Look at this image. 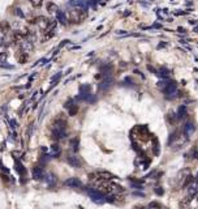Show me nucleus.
Returning a JSON list of instances; mask_svg holds the SVG:
<instances>
[{
  "label": "nucleus",
  "mask_w": 198,
  "mask_h": 209,
  "mask_svg": "<svg viewBox=\"0 0 198 209\" xmlns=\"http://www.w3.org/2000/svg\"><path fill=\"white\" fill-rule=\"evenodd\" d=\"M97 190L102 192L103 195H113L117 194V192H121V187H117L116 184L107 182V180H98Z\"/></svg>",
  "instance_id": "f257e3e1"
},
{
  "label": "nucleus",
  "mask_w": 198,
  "mask_h": 209,
  "mask_svg": "<svg viewBox=\"0 0 198 209\" xmlns=\"http://www.w3.org/2000/svg\"><path fill=\"white\" fill-rule=\"evenodd\" d=\"M87 17V12L84 9H78V8H74L72 9L69 12L68 14V18L70 23H73V24H77V23H82L85 18Z\"/></svg>",
  "instance_id": "f03ea898"
},
{
  "label": "nucleus",
  "mask_w": 198,
  "mask_h": 209,
  "mask_svg": "<svg viewBox=\"0 0 198 209\" xmlns=\"http://www.w3.org/2000/svg\"><path fill=\"white\" fill-rule=\"evenodd\" d=\"M87 194L91 197L94 201H98V203H103L106 200V195H103L102 192H99L98 190L95 188H87Z\"/></svg>",
  "instance_id": "7ed1b4c3"
},
{
  "label": "nucleus",
  "mask_w": 198,
  "mask_h": 209,
  "mask_svg": "<svg viewBox=\"0 0 198 209\" xmlns=\"http://www.w3.org/2000/svg\"><path fill=\"white\" fill-rule=\"evenodd\" d=\"M164 93H166V96L168 98H173L176 97V94H177V88H176V84L175 82H167L166 86H164Z\"/></svg>",
  "instance_id": "20e7f679"
},
{
  "label": "nucleus",
  "mask_w": 198,
  "mask_h": 209,
  "mask_svg": "<svg viewBox=\"0 0 198 209\" xmlns=\"http://www.w3.org/2000/svg\"><path fill=\"white\" fill-rule=\"evenodd\" d=\"M20 47H21V51L25 54H30L34 50V45H33V42H30L29 39H24L20 43Z\"/></svg>",
  "instance_id": "39448f33"
},
{
  "label": "nucleus",
  "mask_w": 198,
  "mask_h": 209,
  "mask_svg": "<svg viewBox=\"0 0 198 209\" xmlns=\"http://www.w3.org/2000/svg\"><path fill=\"white\" fill-rule=\"evenodd\" d=\"M95 175H97L98 180H107V182H111V180L116 178L113 174L108 173V171H98V173H95Z\"/></svg>",
  "instance_id": "423d86ee"
},
{
  "label": "nucleus",
  "mask_w": 198,
  "mask_h": 209,
  "mask_svg": "<svg viewBox=\"0 0 198 209\" xmlns=\"http://www.w3.org/2000/svg\"><path fill=\"white\" fill-rule=\"evenodd\" d=\"M198 194V175H197V178L189 184L188 187V195H189V199L190 197H193Z\"/></svg>",
  "instance_id": "0eeeda50"
},
{
  "label": "nucleus",
  "mask_w": 198,
  "mask_h": 209,
  "mask_svg": "<svg viewBox=\"0 0 198 209\" xmlns=\"http://www.w3.org/2000/svg\"><path fill=\"white\" fill-rule=\"evenodd\" d=\"M194 131H196V125L192 122L185 124V127H184V135H185V137H188V139H189V137L194 133Z\"/></svg>",
  "instance_id": "6e6552de"
},
{
  "label": "nucleus",
  "mask_w": 198,
  "mask_h": 209,
  "mask_svg": "<svg viewBox=\"0 0 198 209\" xmlns=\"http://www.w3.org/2000/svg\"><path fill=\"white\" fill-rule=\"evenodd\" d=\"M67 162L72 167H81V162H80V159L78 157H74V156H68L67 157Z\"/></svg>",
  "instance_id": "1a4fd4ad"
},
{
  "label": "nucleus",
  "mask_w": 198,
  "mask_h": 209,
  "mask_svg": "<svg viewBox=\"0 0 198 209\" xmlns=\"http://www.w3.org/2000/svg\"><path fill=\"white\" fill-rule=\"evenodd\" d=\"M65 186L68 187H74V188H78V187H82V183L78 178H70L65 182Z\"/></svg>",
  "instance_id": "9d476101"
},
{
  "label": "nucleus",
  "mask_w": 198,
  "mask_h": 209,
  "mask_svg": "<svg viewBox=\"0 0 198 209\" xmlns=\"http://www.w3.org/2000/svg\"><path fill=\"white\" fill-rule=\"evenodd\" d=\"M43 177H45V171L41 166H35L33 169V178L34 179H42Z\"/></svg>",
  "instance_id": "9b49d317"
},
{
  "label": "nucleus",
  "mask_w": 198,
  "mask_h": 209,
  "mask_svg": "<svg viewBox=\"0 0 198 209\" xmlns=\"http://www.w3.org/2000/svg\"><path fill=\"white\" fill-rule=\"evenodd\" d=\"M56 21H59L61 25H67V21H68V17L65 16L64 12H61V10H59L57 9V12H56Z\"/></svg>",
  "instance_id": "f8f14e48"
},
{
  "label": "nucleus",
  "mask_w": 198,
  "mask_h": 209,
  "mask_svg": "<svg viewBox=\"0 0 198 209\" xmlns=\"http://www.w3.org/2000/svg\"><path fill=\"white\" fill-rule=\"evenodd\" d=\"M10 30V26L8 23H5V21H0V35L4 37L7 33Z\"/></svg>",
  "instance_id": "ddd939ff"
},
{
  "label": "nucleus",
  "mask_w": 198,
  "mask_h": 209,
  "mask_svg": "<svg viewBox=\"0 0 198 209\" xmlns=\"http://www.w3.org/2000/svg\"><path fill=\"white\" fill-rule=\"evenodd\" d=\"M112 85V79H109V77H107V79H104L101 84H99V89L101 90H106V89H108L109 86Z\"/></svg>",
  "instance_id": "4468645a"
},
{
  "label": "nucleus",
  "mask_w": 198,
  "mask_h": 209,
  "mask_svg": "<svg viewBox=\"0 0 198 209\" xmlns=\"http://www.w3.org/2000/svg\"><path fill=\"white\" fill-rule=\"evenodd\" d=\"M16 170H17V173L21 175V177H24V175L26 174L25 169H24V166H22V163H21L20 161H16Z\"/></svg>",
  "instance_id": "2eb2a0df"
},
{
  "label": "nucleus",
  "mask_w": 198,
  "mask_h": 209,
  "mask_svg": "<svg viewBox=\"0 0 198 209\" xmlns=\"http://www.w3.org/2000/svg\"><path fill=\"white\" fill-rule=\"evenodd\" d=\"M17 60H18V63H21V64L26 63V62H27V54L20 51V52L17 54Z\"/></svg>",
  "instance_id": "dca6fc26"
},
{
  "label": "nucleus",
  "mask_w": 198,
  "mask_h": 209,
  "mask_svg": "<svg viewBox=\"0 0 198 209\" xmlns=\"http://www.w3.org/2000/svg\"><path fill=\"white\" fill-rule=\"evenodd\" d=\"M77 113H78V104H72V106L68 109V114L70 117H74Z\"/></svg>",
  "instance_id": "f3484780"
},
{
  "label": "nucleus",
  "mask_w": 198,
  "mask_h": 209,
  "mask_svg": "<svg viewBox=\"0 0 198 209\" xmlns=\"http://www.w3.org/2000/svg\"><path fill=\"white\" fill-rule=\"evenodd\" d=\"M47 10L50 13H56L57 12V5L53 3H47Z\"/></svg>",
  "instance_id": "a211bd4d"
},
{
  "label": "nucleus",
  "mask_w": 198,
  "mask_h": 209,
  "mask_svg": "<svg viewBox=\"0 0 198 209\" xmlns=\"http://www.w3.org/2000/svg\"><path fill=\"white\" fill-rule=\"evenodd\" d=\"M70 145H72V148H73V150H74V152L78 150V145H80V140H78V137H74V139L70 140Z\"/></svg>",
  "instance_id": "6ab92c4d"
},
{
  "label": "nucleus",
  "mask_w": 198,
  "mask_h": 209,
  "mask_svg": "<svg viewBox=\"0 0 198 209\" xmlns=\"http://www.w3.org/2000/svg\"><path fill=\"white\" fill-rule=\"evenodd\" d=\"M60 152H61V149H60V146L57 144H55V145L51 146V154L52 156H59Z\"/></svg>",
  "instance_id": "aec40b11"
},
{
  "label": "nucleus",
  "mask_w": 198,
  "mask_h": 209,
  "mask_svg": "<svg viewBox=\"0 0 198 209\" xmlns=\"http://www.w3.org/2000/svg\"><path fill=\"white\" fill-rule=\"evenodd\" d=\"M177 115H179V119H183L185 115H186V107H185V106L179 107V110H177Z\"/></svg>",
  "instance_id": "412c9836"
},
{
  "label": "nucleus",
  "mask_w": 198,
  "mask_h": 209,
  "mask_svg": "<svg viewBox=\"0 0 198 209\" xmlns=\"http://www.w3.org/2000/svg\"><path fill=\"white\" fill-rule=\"evenodd\" d=\"M46 180L48 182L50 186H53V183H55V177H53L52 174H48L47 177H46Z\"/></svg>",
  "instance_id": "4be33fe9"
},
{
  "label": "nucleus",
  "mask_w": 198,
  "mask_h": 209,
  "mask_svg": "<svg viewBox=\"0 0 198 209\" xmlns=\"http://www.w3.org/2000/svg\"><path fill=\"white\" fill-rule=\"evenodd\" d=\"M31 4H33V7L34 8H39L41 5L43 4V0H30Z\"/></svg>",
  "instance_id": "5701e85b"
},
{
  "label": "nucleus",
  "mask_w": 198,
  "mask_h": 209,
  "mask_svg": "<svg viewBox=\"0 0 198 209\" xmlns=\"http://www.w3.org/2000/svg\"><path fill=\"white\" fill-rule=\"evenodd\" d=\"M78 90H80V93H89V90H90V85H81Z\"/></svg>",
  "instance_id": "b1692460"
},
{
  "label": "nucleus",
  "mask_w": 198,
  "mask_h": 209,
  "mask_svg": "<svg viewBox=\"0 0 198 209\" xmlns=\"http://www.w3.org/2000/svg\"><path fill=\"white\" fill-rule=\"evenodd\" d=\"M159 75L162 76V77H168V69H166V68H160V71H159Z\"/></svg>",
  "instance_id": "393cba45"
},
{
  "label": "nucleus",
  "mask_w": 198,
  "mask_h": 209,
  "mask_svg": "<svg viewBox=\"0 0 198 209\" xmlns=\"http://www.w3.org/2000/svg\"><path fill=\"white\" fill-rule=\"evenodd\" d=\"M7 56H8V54L5 52V51H3V52H0V63H3L5 59H7Z\"/></svg>",
  "instance_id": "a878e982"
},
{
  "label": "nucleus",
  "mask_w": 198,
  "mask_h": 209,
  "mask_svg": "<svg viewBox=\"0 0 198 209\" xmlns=\"http://www.w3.org/2000/svg\"><path fill=\"white\" fill-rule=\"evenodd\" d=\"M72 104H74V103H73V101H72V100H69V101H67V102H65V104H64V106H65V109H69L70 106H72Z\"/></svg>",
  "instance_id": "bb28decb"
},
{
  "label": "nucleus",
  "mask_w": 198,
  "mask_h": 209,
  "mask_svg": "<svg viewBox=\"0 0 198 209\" xmlns=\"http://www.w3.org/2000/svg\"><path fill=\"white\" fill-rule=\"evenodd\" d=\"M16 14H17L18 17H24V13L21 12V9H20V8H16Z\"/></svg>",
  "instance_id": "cd10ccee"
},
{
  "label": "nucleus",
  "mask_w": 198,
  "mask_h": 209,
  "mask_svg": "<svg viewBox=\"0 0 198 209\" xmlns=\"http://www.w3.org/2000/svg\"><path fill=\"white\" fill-rule=\"evenodd\" d=\"M67 43H69V41H67V39H64L61 43H60V45H59V48H61L63 46H65V45H67ZM59 48H57V50H59Z\"/></svg>",
  "instance_id": "c85d7f7f"
},
{
  "label": "nucleus",
  "mask_w": 198,
  "mask_h": 209,
  "mask_svg": "<svg viewBox=\"0 0 198 209\" xmlns=\"http://www.w3.org/2000/svg\"><path fill=\"white\" fill-rule=\"evenodd\" d=\"M9 123H10V125H12V127H13V128H16V127H17V125H18V123H17V122H16V120H10V122H9Z\"/></svg>",
  "instance_id": "c756f323"
},
{
  "label": "nucleus",
  "mask_w": 198,
  "mask_h": 209,
  "mask_svg": "<svg viewBox=\"0 0 198 209\" xmlns=\"http://www.w3.org/2000/svg\"><path fill=\"white\" fill-rule=\"evenodd\" d=\"M2 43H3V37L0 35V46H2Z\"/></svg>",
  "instance_id": "7c9ffc66"
}]
</instances>
